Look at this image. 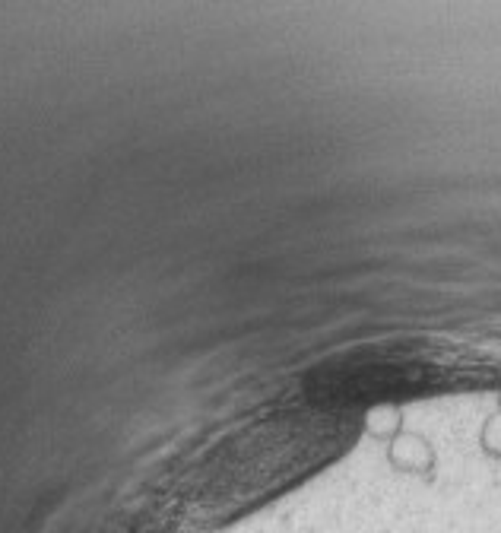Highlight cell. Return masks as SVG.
Returning <instances> with one entry per match:
<instances>
[{"mask_svg":"<svg viewBox=\"0 0 501 533\" xmlns=\"http://www.w3.org/2000/svg\"><path fill=\"white\" fill-rule=\"evenodd\" d=\"M387 464H391L397 473H416V476H429L435 473V448L432 441L419 435V432H400L394 441H387Z\"/></svg>","mask_w":501,"mask_h":533,"instance_id":"6da1fadb","label":"cell"},{"mask_svg":"<svg viewBox=\"0 0 501 533\" xmlns=\"http://www.w3.org/2000/svg\"><path fill=\"white\" fill-rule=\"evenodd\" d=\"M479 445H482V451H486L489 457L501 461V413H495V416H489L486 422H482Z\"/></svg>","mask_w":501,"mask_h":533,"instance_id":"3957f363","label":"cell"},{"mask_svg":"<svg viewBox=\"0 0 501 533\" xmlns=\"http://www.w3.org/2000/svg\"><path fill=\"white\" fill-rule=\"evenodd\" d=\"M365 432L378 441H394L403 432V413L397 407H378L365 416Z\"/></svg>","mask_w":501,"mask_h":533,"instance_id":"7a4b0ae2","label":"cell"},{"mask_svg":"<svg viewBox=\"0 0 501 533\" xmlns=\"http://www.w3.org/2000/svg\"><path fill=\"white\" fill-rule=\"evenodd\" d=\"M498 413H501V394H498Z\"/></svg>","mask_w":501,"mask_h":533,"instance_id":"277c9868","label":"cell"}]
</instances>
